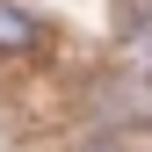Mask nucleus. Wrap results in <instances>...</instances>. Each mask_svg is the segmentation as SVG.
I'll list each match as a JSON object with an SVG mask.
<instances>
[{
    "label": "nucleus",
    "mask_w": 152,
    "mask_h": 152,
    "mask_svg": "<svg viewBox=\"0 0 152 152\" xmlns=\"http://www.w3.org/2000/svg\"><path fill=\"white\" fill-rule=\"evenodd\" d=\"M123 72L152 80V15H145V7L130 15V36H123Z\"/></svg>",
    "instance_id": "1"
},
{
    "label": "nucleus",
    "mask_w": 152,
    "mask_h": 152,
    "mask_svg": "<svg viewBox=\"0 0 152 152\" xmlns=\"http://www.w3.org/2000/svg\"><path fill=\"white\" fill-rule=\"evenodd\" d=\"M29 44H36V22H29L22 7L0 0V51H29Z\"/></svg>",
    "instance_id": "2"
}]
</instances>
